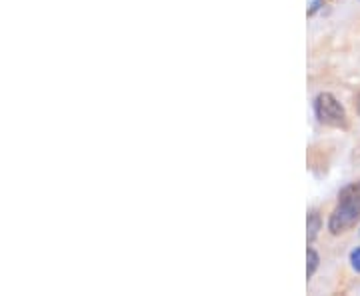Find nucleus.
Returning a JSON list of instances; mask_svg holds the SVG:
<instances>
[{"mask_svg": "<svg viewBox=\"0 0 360 296\" xmlns=\"http://www.w3.org/2000/svg\"><path fill=\"white\" fill-rule=\"evenodd\" d=\"M360 220V182H352L338 194V204L332 210L328 230L332 234H343Z\"/></svg>", "mask_w": 360, "mask_h": 296, "instance_id": "nucleus-1", "label": "nucleus"}, {"mask_svg": "<svg viewBox=\"0 0 360 296\" xmlns=\"http://www.w3.org/2000/svg\"><path fill=\"white\" fill-rule=\"evenodd\" d=\"M320 230V216L318 212H310L309 214V238L312 241L316 236V232Z\"/></svg>", "mask_w": 360, "mask_h": 296, "instance_id": "nucleus-3", "label": "nucleus"}, {"mask_svg": "<svg viewBox=\"0 0 360 296\" xmlns=\"http://www.w3.org/2000/svg\"><path fill=\"white\" fill-rule=\"evenodd\" d=\"M354 105H357V110H359V114H360V92L357 94V103H354Z\"/></svg>", "mask_w": 360, "mask_h": 296, "instance_id": "nucleus-7", "label": "nucleus"}, {"mask_svg": "<svg viewBox=\"0 0 360 296\" xmlns=\"http://www.w3.org/2000/svg\"><path fill=\"white\" fill-rule=\"evenodd\" d=\"M316 266H318V254L314 252V248H309V268H307V275H309V279L312 277V275H314Z\"/></svg>", "mask_w": 360, "mask_h": 296, "instance_id": "nucleus-4", "label": "nucleus"}, {"mask_svg": "<svg viewBox=\"0 0 360 296\" xmlns=\"http://www.w3.org/2000/svg\"><path fill=\"white\" fill-rule=\"evenodd\" d=\"M350 262H352V268L360 272V248L357 250H352V254H350Z\"/></svg>", "mask_w": 360, "mask_h": 296, "instance_id": "nucleus-5", "label": "nucleus"}, {"mask_svg": "<svg viewBox=\"0 0 360 296\" xmlns=\"http://www.w3.org/2000/svg\"><path fill=\"white\" fill-rule=\"evenodd\" d=\"M326 2H332V0H312V2H310L309 15H314V12H316L318 8H323V6H325Z\"/></svg>", "mask_w": 360, "mask_h": 296, "instance_id": "nucleus-6", "label": "nucleus"}, {"mask_svg": "<svg viewBox=\"0 0 360 296\" xmlns=\"http://www.w3.org/2000/svg\"><path fill=\"white\" fill-rule=\"evenodd\" d=\"M314 112L316 119L332 128H346L348 119H346V110L344 106L336 101L334 94L330 92H320L314 101Z\"/></svg>", "mask_w": 360, "mask_h": 296, "instance_id": "nucleus-2", "label": "nucleus"}]
</instances>
